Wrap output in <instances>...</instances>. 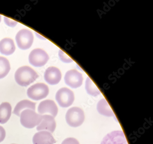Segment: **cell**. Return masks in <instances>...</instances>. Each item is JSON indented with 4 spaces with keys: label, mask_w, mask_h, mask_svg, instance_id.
<instances>
[{
    "label": "cell",
    "mask_w": 153,
    "mask_h": 144,
    "mask_svg": "<svg viewBox=\"0 0 153 144\" xmlns=\"http://www.w3.org/2000/svg\"><path fill=\"white\" fill-rule=\"evenodd\" d=\"M12 106L8 102H3L0 104V123L7 122L11 117Z\"/></svg>",
    "instance_id": "2e32d148"
},
{
    "label": "cell",
    "mask_w": 153,
    "mask_h": 144,
    "mask_svg": "<svg viewBox=\"0 0 153 144\" xmlns=\"http://www.w3.org/2000/svg\"><path fill=\"white\" fill-rule=\"evenodd\" d=\"M101 144H128L122 131H113L107 134Z\"/></svg>",
    "instance_id": "9c48e42d"
},
{
    "label": "cell",
    "mask_w": 153,
    "mask_h": 144,
    "mask_svg": "<svg viewBox=\"0 0 153 144\" xmlns=\"http://www.w3.org/2000/svg\"><path fill=\"white\" fill-rule=\"evenodd\" d=\"M67 123L72 127H78L83 123L85 114L82 109L74 107L68 110L65 116Z\"/></svg>",
    "instance_id": "3957f363"
},
{
    "label": "cell",
    "mask_w": 153,
    "mask_h": 144,
    "mask_svg": "<svg viewBox=\"0 0 153 144\" xmlns=\"http://www.w3.org/2000/svg\"><path fill=\"white\" fill-rule=\"evenodd\" d=\"M48 87L43 83H37L31 86L27 90V94L30 98L39 101L47 97L48 95Z\"/></svg>",
    "instance_id": "277c9868"
},
{
    "label": "cell",
    "mask_w": 153,
    "mask_h": 144,
    "mask_svg": "<svg viewBox=\"0 0 153 144\" xmlns=\"http://www.w3.org/2000/svg\"><path fill=\"white\" fill-rule=\"evenodd\" d=\"M38 112L40 115L49 113L54 118L58 114V108L54 101L47 99L40 103L38 107Z\"/></svg>",
    "instance_id": "30bf717a"
},
{
    "label": "cell",
    "mask_w": 153,
    "mask_h": 144,
    "mask_svg": "<svg viewBox=\"0 0 153 144\" xmlns=\"http://www.w3.org/2000/svg\"><path fill=\"white\" fill-rule=\"evenodd\" d=\"M97 110L99 113L106 116H114L113 111L105 98L99 101L97 104Z\"/></svg>",
    "instance_id": "e0dca14e"
},
{
    "label": "cell",
    "mask_w": 153,
    "mask_h": 144,
    "mask_svg": "<svg viewBox=\"0 0 153 144\" xmlns=\"http://www.w3.org/2000/svg\"><path fill=\"white\" fill-rule=\"evenodd\" d=\"M62 78V74L59 69L55 67L48 68L44 73V79L50 85H54L59 83Z\"/></svg>",
    "instance_id": "8fae6325"
},
{
    "label": "cell",
    "mask_w": 153,
    "mask_h": 144,
    "mask_svg": "<svg viewBox=\"0 0 153 144\" xmlns=\"http://www.w3.org/2000/svg\"><path fill=\"white\" fill-rule=\"evenodd\" d=\"M38 77L37 73L32 68L28 66L19 68L15 73L16 83L23 87L28 86L35 82Z\"/></svg>",
    "instance_id": "6da1fadb"
},
{
    "label": "cell",
    "mask_w": 153,
    "mask_h": 144,
    "mask_svg": "<svg viewBox=\"0 0 153 144\" xmlns=\"http://www.w3.org/2000/svg\"><path fill=\"white\" fill-rule=\"evenodd\" d=\"M20 122L22 126L27 128H33L41 123L42 115L37 114L34 110L26 109L20 114Z\"/></svg>",
    "instance_id": "7a4b0ae2"
},
{
    "label": "cell",
    "mask_w": 153,
    "mask_h": 144,
    "mask_svg": "<svg viewBox=\"0 0 153 144\" xmlns=\"http://www.w3.org/2000/svg\"><path fill=\"white\" fill-rule=\"evenodd\" d=\"M15 38L18 47L22 50L30 48L34 41L33 33L31 31L25 29L19 31Z\"/></svg>",
    "instance_id": "5b68a950"
},
{
    "label": "cell",
    "mask_w": 153,
    "mask_h": 144,
    "mask_svg": "<svg viewBox=\"0 0 153 144\" xmlns=\"http://www.w3.org/2000/svg\"><path fill=\"white\" fill-rule=\"evenodd\" d=\"M36 103L29 100H23L18 103L13 110V113L17 116H20V114L23 110L26 109L36 110Z\"/></svg>",
    "instance_id": "9a60e30c"
},
{
    "label": "cell",
    "mask_w": 153,
    "mask_h": 144,
    "mask_svg": "<svg viewBox=\"0 0 153 144\" xmlns=\"http://www.w3.org/2000/svg\"><path fill=\"white\" fill-rule=\"evenodd\" d=\"M61 144H79V141L74 138H68L66 139Z\"/></svg>",
    "instance_id": "7402d4cb"
},
{
    "label": "cell",
    "mask_w": 153,
    "mask_h": 144,
    "mask_svg": "<svg viewBox=\"0 0 153 144\" xmlns=\"http://www.w3.org/2000/svg\"><path fill=\"white\" fill-rule=\"evenodd\" d=\"M59 56L61 60L63 62L65 63H70L73 62V60L61 50H59Z\"/></svg>",
    "instance_id": "ffe728a7"
},
{
    "label": "cell",
    "mask_w": 153,
    "mask_h": 144,
    "mask_svg": "<svg viewBox=\"0 0 153 144\" xmlns=\"http://www.w3.org/2000/svg\"><path fill=\"white\" fill-rule=\"evenodd\" d=\"M56 128V123L54 118L49 115L42 116V118L41 123L37 126V131L47 130L51 133L54 132Z\"/></svg>",
    "instance_id": "4fadbf2b"
},
{
    "label": "cell",
    "mask_w": 153,
    "mask_h": 144,
    "mask_svg": "<svg viewBox=\"0 0 153 144\" xmlns=\"http://www.w3.org/2000/svg\"></svg>",
    "instance_id": "d4e9b609"
},
{
    "label": "cell",
    "mask_w": 153,
    "mask_h": 144,
    "mask_svg": "<svg viewBox=\"0 0 153 144\" xmlns=\"http://www.w3.org/2000/svg\"><path fill=\"white\" fill-rule=\"evenodd\" d=\"M55 98L59 105L64 108L71 105L75 100V96L72 91L67 87H63L59 90Z\"/></svg>",
    "instance_id": "8992f818"
},
{
    "label": "cell",
    "mask_w": 153,
    "mask_h": 144,
    "mask_svg": "<svg viewBox=\"0 0 153 144\" xmlns=\"http://www.w3.org/2000/svg\"><path fill=\"white\" fill-rule=\"evenodd\" d=\"M48 55L44 50L36 48L30 52L29 56L30 64L35 67H42L47 64Z\"/></svg>",
    "instance_id": "52a82bcc"
},
{
    "label": "cell",
    "mask_w": 153,
    "mask_h": 144,
    "mask_svg": "<svg viewBox=\"0 0 153 144\" xmlns=\"http://www.w3.org/2000/svg\"><path fill=\"white\" fill-rule=\"evenodd\" d=\"M4 19L6 25H7V26H10V27H15L18 24V22L17 21L13 20V19H10L7 17H4Z\"/></svg>",
    "instance_id": "44dd1931"
},
{
    "label": "cell",
    "mask_w": 153,
    "mask_h": 144,
    "mask_svg": "<svg viewBox=\"0 0 153 144\" xmlns=\"http://www.w3.org/2000/svg\"><path fill=\"white\" fill-rule=\"evenodd\" d=\"M85 89L88 94L94 97L100 95L101 92L90 78L88 77L85 81Z\"/></svg>",
    "instance_id": "ac0fdd59"
},
{
    "label": "cell",
    "mask_w": 153,
    "mask_h": 144,
    "mask_svg": "<svg viewBox=\"0 0 153 144\" xmlns=\"http://www.w3.org/2000/svg\"><path fill=\"white\" fill-rule=\"evenodd\" d=\"M33 144H54L56 141L51 133L42 131L35 134L33 137Z\"/></svg>",
    "instance_id": "7c38bea8"
},
{
    "label": "cell",
    "mask_w": 153,
    "mask_h": 144,
    "mask_svg": "<svg viewBox=\"0 0 153 144\" xmlns=\"http://www.w3.org/2000/svg\"><path fill=\"white\" fill-rule=\"evenodd\" d=\"M83 78L82 73L76 70H71L66 73L65 76V84L70 87L76 89L82 84Z\"/></svg>",
    "instance_id": "ba28073f"
},
{
    "label": "cell",
    "mask_w": 153,
    "mask_h": 144,
    "mask_svg": "<svg viewBox=\"0 0 153 144\" xmlns=\"http://www.w3.org/2000/svg\"><path fill=\"white\" fill-rule=\"evenodd\" d=\"M15 46L11 38H5L0 41V52L5 55H10L14 53Z\"/></svg>",
    "instance_id": "5bb4252c"
},
{
    "label": "cell",
    "mask_w": 153,
    "mask_h": 144,
    "mask_svg": "<svg viewBox=\"0 0 153 144\" xmlns=\"http://www.w3.org/2000/svg\"><path fill=\"white\" fill-rule=\"evenodd\" d=\"M6 137V131L2 126H0V143L2 142Z\"/></svg>",
    "instance_id": "603a6c76"
},
{
    "label": "cell",
    "mask_w": 153,
    "mask_h": 144,
    "mask_svg": "<svg viewBox=\"0 0 153 144\" xmlns=\"http://www.w3.org/2000/svg\"><path fill=\"white\" fill-rule=\"evenodd\" d=\"M9 61L5 57H0V79L5 78L10 70Z\"/></svg>",
    "instance_id": "d6986e66"
},
{
    "label": "cell",
    "mask_w": 153,
    "mask_h": 144,
    "mask_svg": "<svg viewBox=\"0 0 153 144\" xmlns=\"http://www.w3.org/2000/svg\"><path fill=\"white\" fill-rule=\"evenodd\" d=\"M1 21V16L0 15V22Z\"/></svg>",
    "instance_id": "cb8c5ba5"
}]
</instances>
